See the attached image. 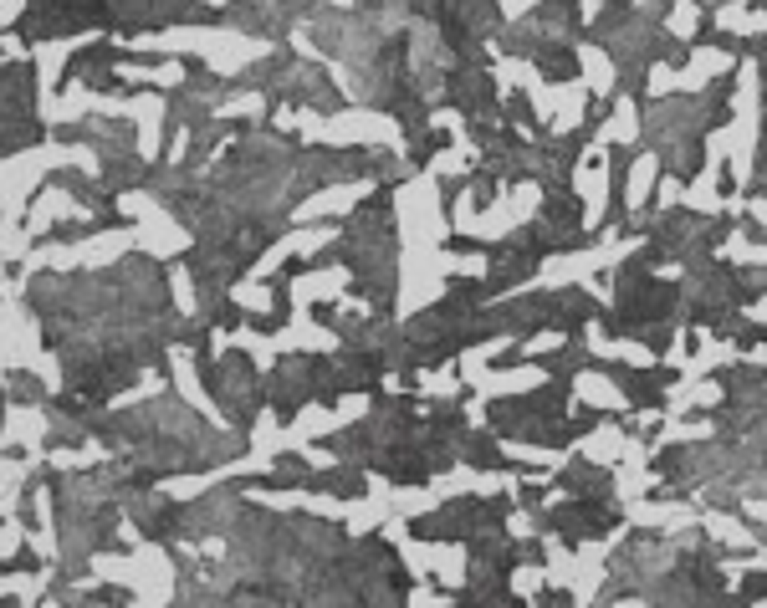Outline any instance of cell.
<instances>
[{
  "label": "cell",
  "mask_w": 767,
  "mask_h": 608,
  "mask_svg": "<svg viewBox=\"0 0 767 608\" xmlns=\"http://www.w3.org/2000/svg\"><path fill=\"white\" fill-rule=\"evenodd\" d=\"M767 593V573H752V583H747V598H762Z\"/></svg>",
  "instance_id": "7a4b0ae2"
},
{
  "label": "cell",
  "mask_w": 767,
  "mask_h": 608,
  "mask_svg": "<svg viewBox=\"0 0 767 608\" xmlns=\"http://www.w3.org/2000/svg\"><path fill=\"white\" fill-rule=\"evenodd\" d=\"M225 373H230V379H236L241 389H246V383H251V358H246V353H230V358H225ZM205 389L225 394V379H220V368H215V363H205Z\"/></svg>",
  "instance_id": "6da1fadb"
}]
</instances>
